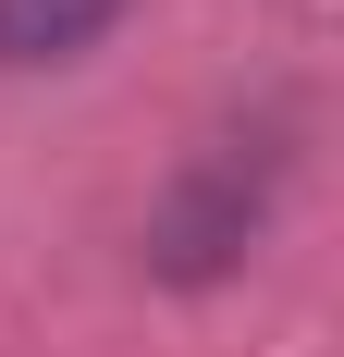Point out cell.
I'll return each mask as SVG.
<instances>
[{"instance_id": "1", "label": "cell", "mask_w": 344, "mask_h": 357, "mask_svg": "<svg viewBox=\"0 0 344 357\" xmlns=\"http://www.w3.org/2000/svg\"><path fill=\"white\" fill-rule=\"evenodd\" d=\"M283 160H295V148H283V111L197 136V148H185V173L160 185V210H148V284H172V296L234 284V271H246V247L271 234Z\"/></svg>"}, {"instance_id": "2", "label": "cell", "mask_w": 344, "mask_h": 357, "mask_svg": "<svg viewBox=\"0 0 344 357\" xmlns=\"http://www.w3.org/2000/svg\"><path fill=\"white\" fill-rule=\"evenodd\" d=\"M111 25H123V0H0V74L86 62V50H99Z\"/></svg>"}]
</instances>
